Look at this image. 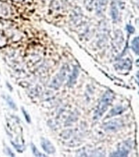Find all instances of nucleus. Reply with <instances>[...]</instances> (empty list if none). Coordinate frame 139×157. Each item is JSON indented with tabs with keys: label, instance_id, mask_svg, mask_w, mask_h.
I'll return each mask as SVG.
<instances>
[{
	"label": "nucleus",
	"instance_id": "obj_8",
	"mask_svg": "<svg viewBox=\"0 0 139 157\" xmlns=\"http://www.w3.org/2000/svg\"><path fill=\"white\" fill-rule=\"evenodd\" d=\"M3 97H4L5 101H6V102H7V104L8 105V106H9L11 109H12V110H16L17 105L16 104V102L14 101V100L12 98V97L10 95H7H7H4Z\"/></svg>",
	"mask_w": 139,
	"mask_h": 157
},
{
	"label": "nucleus",
	"instance_id": "obj_11",
	"mask_svg": "<svg viewBox=\"0 0 139 157\" xmlns=\"http://www.w3.org/2000/svg\"><path fill=\"white\" fill-rule=\"evenodd\" d=\"M132 49L137 55H139V36L135 37L133 39V41H132Z\"/></svg>",
	"mask_w": 139,
	"mask_h": 157
},
{
	"label": "nucleus",
	"instance_id": "obj_17",
	"mask_svg": "<svg viewBox=\"0 0 139 157\" xmlns=\"http://www.w3.org/2000/svg\"><path fill=\"white\" fill-rule=\"evenodd\" d=\"M6 84H7V88L9 89V91L12 92V91H13V88H12V86H11V84L9 83V82H6Z\"/></svg>",
	"mask_w": 139,
	"mask_h": 157
},
{
	"label": "nucleus",
	"instance_id": "obj_20",
	"mask_svg": "<svg viewBox=\"0 0 139 157\" xmlns=\"http://www.w3.org/2000/svg\"><path fill=\"white\" fill-rule=\"evenodd\" d=\"M16 1H22V0H16Z\"/></svg>",
	"mask_w": 139,
	"mask_h": 157
},
{
	"label": "nucleus",
	"instance_id": "obj_14",
	"mask_svg": "<svg viewBox=\"0 0 139 157\" xmlns=\"http://www.w3.org/2000/svg\"><path fill=\"white\" fill-rule=\"evenodd\" d=\"M12 142V145L14 147V148L18 152H23L24 151V149L26 148V147H24V145H20V144H16V143H15L14 142Z\"/></svg>",
	"mask_w": 139,
	"mask_h": 157
},
{
	"label": "nucleus",
	"instance_id": "obj_18",
	"mask_svg": "<svg viewBox=\"0 0 139 157\" xmlns=\"http://www.w3.org/2000/svg\"><path fill=\"white\" fill-rule=\"evenodd\" d=\"M99 2L101 4H104L105 2H106V0H99Z\"/></svg>",
	"mask_w": 139,
	"mask_h": 157
},
{
	"label": "nucleus",
	"instance_id": "obj_6",
	"mask_svg": "<svg viewBox=\"0 0 139 157\" xmlns=\"http://www.w3.org/2000/svg\"><path fill=\"white\" fill-rule=\"evenodd\" d=\"M124 108L122 106V105H117L116 107H114L111 111H110L108 114L107 115V118H111L114 117L116 115H120L121 113L124 112Z\"/></svg>",
	"mask_w": 139,
	"mask_h": 157
},
{
	"label": "nucleus",
	"instance_id": "obj_9",
	"mask_svg": "<svg viewBox=\"0 0 139 157\" xmlns=\"http://www.w3.org/2000/svg\"><path fill=\"white\" fill-rule=\"evenodd\" d=\"M30 147H31V151H32V154L34 156L36 157H46V155L45 153H41L38 149H37V147L34 145V142H32L31 145H30Z\"/></svg>",
	"mask_w": 139,
	"mask_h": 157
},
{
	"label": "nucleus",
	"instance_id": "obj_3",
	"mask_svg": "<svg viewBox=\"0 0 139 157\" xmlns=\"http://www.w3.org/2000/svg\"><path fill=\"white\" fill-rule=\"evenodd\" d=\"M124 123L122 122L121 120H110L108 122L105 123L103 125V128L105 131L107 132H115L123 126Z\"/></svg>",
	"mask_w": 139,
	"mask_h": 157
},
{
	"label": "nucleus",
	"instance_id": "obj_12",
	"mask_svg": "<svg viewBox=\"0 0 139 157\" xmlns=\"http://www.w3.org/2000/svg\"><path fill=\"white\" fill-rule=\"evenodd\" d=\"M9 13L8 7L4 2H0V16H7Z\"/></svg>",
	"mask_w": 139,
	"mask_h": 157
},
{
	"label": "nucleus",
	"instance_id": "obj_19",
	"mask_svg": "<svg viewBox=\"0 0 139 157\" xmlns=\"http://www.w3.org/2000/svg\"><path fill=\"white\" fill-rule=\"evenodd\" d=\"M137 78H138V80H139V71H138V73H137Z\"/></svg>",
	"mask_w": 139,
	"mask_h": 157
},
{
	"label": "nucleus",
	"instance_id": "obj_5",
	"mask_svg": "<svg viewBox=\"0 0 139 157\" xmlns=\"http://www.w3.org/2000/svg\"><path fill=\"white\" fill-rule=\"evenodd\" d=\"M132 66V62L131 61L129 60V58H127L126 60H124V61H119V63H117L115 65V67L117 69V70H120V71H129L130 70Z\"/></svg>",
	"mask_w": 139,
	"mask_h": 157
},
{
	"label": "nucleus",
	"instance_id": "obj_7",
	"mask_svg": "<svg viewBox=\"0 0 139 157\" xmlns=\"http://www.w3.org/2000/svg\"><path fill=\"white\" fill-rule=\"evenodd\" d=\"M78 74H79V71H78L77 67H75L74 70H73V73L71 74V75L69 76V78L68 80V85L69 87H72L73 85H74V83H76V80H77V78Z\"/></svg>",
	"mask_w": 139,
	"mask_h": 157
},
{
	"label": "nucleus",
	"instance_id": "obj_13",
	"mask_svg": "<svg viewBox=\"0 0 139 157\" xmlns=\"http://www.w3.org/2000/svg\"><path fill=\"white\" fill-rule=\"evenodd\" d=\"M21 111L22 114L24 115V119H25V121H26L28 124H30L31 123V117H30V115H29L28 111H27L24 107H21Z\"/></svg>",
	"mask_w": 139,
	"mask_h": 157
},
{
	"label": "nucleus",
	"instance_id": "obj_15",
	"mask_svg": "<svg viewBox=\"0 0 139 157\" xmlns=\"http://www.w3.org/2000/svg\"><path fill=\"white\" fill-rule=\"evenodd\" d=\"M4 152L5 154H6V155H8V156H15V155H16L15 153H13V151H12V150L10 149L8 147H6Z\"/></svg>",
	"mask_w": 139,
	"mask_h": 157
},
{
	"label": "nucleus",
	"instance_id": "obj_10",
	"mask_svg": "<svg viewBox=\"0 0 139 157\" xmlns=\"http://www.w3.org/2000/svg\"><path fill=\"white\" fill-rule=\"evenodd\" d=\"M128 153H129V150L124 147H123V148H121V149L117 150L116 151L113 152V153H112L110 155H111V156H112V155H113V156H126L127 155H128Z\"/></svg>",
	"mask_w": 139,
	"mask_h": 157
},
{
	"label": "nucleus",
	"instance_id": "obj_1",
	"mask_svg": "<svg viewBox=\"0 0 139 157\" xmlns=\"http://www.w3.org/2000/svg\"><path fill=\"white\" fill-rule=\"evenodd\" d=\"M113 99H114V94H113L112 91H107L102 95V98L99 101L97 107L95 109L94 113V120H98L99 118L102 117V115L107 111V110L111 105V103L112 102Z\"/></svg>",
	"mask_w": 139,
	"mask_h": 157
},
{
	"label": "nucleus",
	"instance_id": "obj_4",
	"mask_svg": "<svg viewBox=\"0 0 139 157\" xmlns=\"http://www.w3.org/2000/svg\"><path fill=\"white\" fill-rule=\"evenodd\" d=\"M41 147L44 152H46V154L51 155L55 152V147H54L52 142L46 138H44V137L41 138Z\"/></svg>",
	"mask_w": 139,
	"mask_h": 157
},
{
	"label": "nucleus",
	"instance_id": "obj_2",
	"mask_svg": "<svg viewBox=\"0 0 139 157\" xmlns=\"http://www.w3.org/2000/svg\"><path fill=\"white\" fill-rule=\"evenodd\" d=\"M68 72H69V66L68 65H63L58 72V74L51 80L50 87L53 89H59L63 84V81L67 78Z\"/></svg>",
	"mask_w": 139,
	"mask_h": 157
},
{
	"label": "nucleus",
	"instance_id": "obj_16",
	"mask_svg": "<svg viewBox=\"0 0 139 157\" xmlns=\"http://www.w3.org/2000/svg\"><path fill=\"white\" fill-rule=\"evenodd\" d=\"M126 29L129 34H132V33H134V28L133 26H131V25H127Z\"/></svg>",
	"mask_w": 139,
	"mask_h": 157
}]
</instances>
